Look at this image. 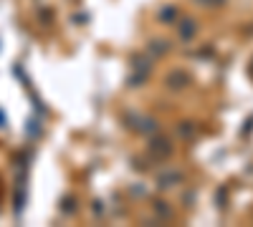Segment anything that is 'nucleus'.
<instances>
[{"mask_svg":"<svg viewBox=\"0 0 253 227\" xmlns=\"http://www.w3.org/2000/svg\"><path fill=\"white\" fill-rule=\"evenodd\" d=\"M195 35H198V20L195 18L177 20V40H180V43H190Z\"/></svg>","mask_w":253,"mask_h":227,"instance_id":"39448f33","label":"nucleus"},{"mask_svg":"<svg viewBox=\"0 0 253 227\" xmlns=\"http://www.w3.org/2000/svg\"><path fill=\"white\" fill-rule=\"evenodd\" d=\"M91 204H94V207H91V210H94V217H101V215H104V202H101V199H94Z\"/></svg>","mask_w":253,"mask_h":227,"instance_id":"4468645a","label":"nucleus"},{"mask_svg":"<svg viewBox=\"0 0 253 227\" xmlns=\"http://www.w3.org/2000/svg\"><path fill=\"white\" fill-rule=\"evenodd\" d=\"M152 212L160 222H170L175 217V210L170 207V202L167 199H152Z\"/></svg>","mask_w":253,"mask_h":227,"instance_id":"1a4fd4ad","label":"nucleus"},{"mask_svg":"<svg viewBox=\"0 0 253 227\" xmlns=\"http://www.w3.org/2000/svg\"><path fill=\"white\" fill-rule=\"evenodd\" d=\"M76 212V197L74 195H66L61 199V215H66V217H71Z\"/></svg>","mask_w":253,"mask_h":227,"instance_id":"9b49d317","label":"nucleus"},{"mask_svg":"<svg viewBox=\"0 0 253 227\" xmlns=\"http://www.w3.org/2000/svg\"><path fill=\"white\" fill-rule=\"evenodd\" d=\"M134 131L137 134H142V136H155L157 131H160V121L155 119V116H147V114H139V119H137V127H134Z\"/></svg>","mask_w":253,"mask_h":227,"instance_id":"423d86ee","label":"nucleus"},{"mask_svg":"<svg viewBox=\"0 0 253 227\" xmlns=\"http://www.w3.org/2000/svg\"><path fill=\"white\" fill-rule=\"evenodd\" d=\"M157 20L162 26H175L180 20V8L175 3H165L160 10H157Z\"/></svg>","mask_w":253,"mask_h":227,"instance_id":"6e6552de","label":"nucleus"},{"mask_svg":"<svg viewBox=\"0 0 253 227\" xmlns=\"http://www.w3.org/2000/svg\"><path fill=\"white\" fill-rule=\"evenodd\" d=\"M144 84H147V76H142L137 71H129V76H126V86H129V89H139Z\"/></svg>","mask_w":253,"mask_h":227,"instance_id":"f8f14e48","label":"nucleus"},{"mask_svg":"<svg viewBox=\"0 0 253 227\" xmlns=\"http://www.w3.org/2000/svg\"><path fill=\"white\" fill-rule=\"evenodd\" d=\"M195 131H198V129H195V124H193V121H180L177 127H175V134H177L182 141H190V139L195 136Z\"/></svg>","mask_w":253,"mask_h":227,"instance_id":"9d476101","label":"nucleus"},{"mask_svg":"<svg viewBox=\"0 0 253 227\" xmlns=\"http://www.w3.org/2000/svg\"><path fill=\"white\" fill-rule=\"evenodd\" d=\"M144 51L150 53L155 61H160V58H165L167 53L172 51V46H170V40H167V38H150V43L144 46Z\"/></svg>","mask_w":253,"mask_h":227,"instance_id":"0eeeda50","label":"nucleus"},{"mask_svg":"<svg viewBox=\"0 0 253 227\" xmlns=\"http://www.w3.org/2000/svg\"><path fill=\"white\" fill-rule=\"evenodd\" d=\"M129 71H137V73H142V76L150 78L152 71H155V58L147 53V51H144V53H134V56L129 58Z\"/></svg>","mask_w":253,"mask_h":227,"instance_id":"7ed1b4c3","label":"nucleus"},{"mask_svg":"<svg viewBox=\"0 0 253 227\" xmlns=\"http://www.w3.org/2000/svg\"><path fill=\"white\" fill-rule=\"evenodd\" d=\"M182 179H185V174L180 172V169H172V167H165L160 174H157V179H155V184L160 190H172V187H177V184H182Z\"/></svg>","mask_w":253,"mask_h":227,"instance_id":"20e7f679","label":"nucleus"},{"mask_svg":"<svg viewBox=\"0 0 253 227\" xmlns=\"http://www.w3.org/2000/svg\"><path fill=\"white\" fill-rule=\"evenodd\" d=\"M162 84L167 91H182L190 86V76L182 71V68H172V71H167L165 78H162Z\"/></svg>","mask_w":253,"mask_h":227,"instance_id":"f03ea898","label":"nucleus"},{"mask_svg":"<svg viewBox=\"0 0 253 227\" xmlns=\"http://www.w3.org/2000/svg\"><path fill=\"white\" fill-rule=\"evenodd\" d=\"M147 154H150L152 162L162 164V162H167L175 154V144H172V139L155 134V136H150V141H147Z\"/></svg>","mask_w":253,"mask_h":227,"instance_id":"f257e3e1","label":"nucleus"},{"mask_svg":"<svg viewBox=\"0 0 253 227\" xmlns=\"http://www.w3.org/2000/svg\"><path fill=\"white\" fill-rule=\"evenodd\" d=\"M198 8H220L225 0H193Z\"/></svg>","mask_w":253,"mask_h":227,"instance_id":"ddd939ff","label":"nucleus"}]
</instances>
